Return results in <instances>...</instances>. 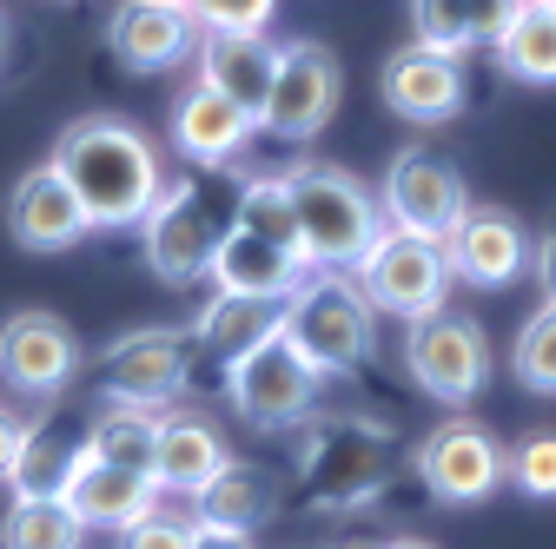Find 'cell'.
<instances>
[{
    "instance_id": "obj_1",
    "label": "cell",
    "mask_w": 556,
    "mask_h": 549,
    "mask_svg": "<svg viewBox=\"0 0 556 549\" xmlns=\"http://www.w3.org/2000/svg\"><path fill=\"white\" fill-rule=\"evenodd\" d=\"M53 166L80 192L93 226H139L153 213V199L166 192L160 146L132 119H113V113H87L66 126L53 140Z\"/></svg>"
},
{
    "instance_id": "obj_2",
    "label": "cell",
    "mask_w": 556,
    "mask_h": 549,
    "mask_svg": "<svg viewBox=\"0 0 556 549\" xmlns=\"http://www.w3.org/2000/svg\"><path fill=\"white\" fill-rule=\"evenodd\" d=\"M286 186H292V213H299L305 271H358V258L384 239V205L371 199V186L331 159H299Z\"/></svg>"
},
{
    "instance_id": "obj_3",
    "label": "cell",
    "mask_w": 556,
    "mask_h": 549,
    "mask_svg": "<svg viewBox=\"0 0 556 549\" xmlns=\"http://www.w3.org/2000/svg\"><path fill=\"white\" fill-rule=\"evenodd\" d=\"M397 470V444L384 424L352 418V410H325L318 424H305L299 444V497L312 510H358L371 503Z\"/></svg>"
},
{
    "instance_id": "obj_4",
    "label": "cell",
    "mask_w": 556,
    "mask_h": 549,
    "mask_svg": "<svg viewBox=\"0 0 556 549\" xmlns=\"http://www.w3.org/2000/svg\"><path fill=\"white\" fill-rule=\"evenodd\" d=\"M286 345L318 371H358L371 358V305L344 271H305L286 298Z\"/></svg>"
},
{
    "instance_id": "obj_5",
    "label": "cell",
    "mask_w": 556,
    "mask_h": 549,
    "mask_svg": "<svg viewBox=\"0 0 556 549\" xmlns=\"http://www.w3.org/2000/svg\"><path fill=\"white\" fill-rule=\"evenodd\" d=\"M239 205V199H232ZM232 205H219L199 179H166V192L153 199V213L139 219V239H147V265L166 285H199L213 279V252L232 232Z\"/></svg>"
},
{
    "instance_id": "obj_6",
    "label": "cell",
    "mask_w": 556,
    "mask_h": 549,
    "mask_svg": "<svg viewBox=\"0 0 556 549\" xmlns=\"http://www.w3.org/2000/svg\"><path fill=\"white\" fill-rule=\"evenodd\" d=\"M358 292H365L371 311H391L404 324L438 318L444 292H451V258H444L438 239H417V232L384 226V239L358 258Z\"/></svg>"
},
{
    "instance_id": "obj_7",
    "label": "cell",
    "mask_w": 556,
    "mask_h": 549,
    "mask_svg": "<svg viewBox=\"0 0 556 549\" xmlns=\"http://www.w3.org/2000/svg\"><path fill=\"white\" fill-rule=\"evenodd\" d=\"M192 378V331L179 324H139L100 352V404H173Z\"/></svg>"
},
{
    "instance_id": "obj_8",
    "label": "cell",
    "mask_w": 556,
    "mask_h": 549,
    "mask_svg": "<svg viewBox=\"0 0 556 549\" xmlns=\"http://www.w3.org/2000/svg\"><path fill=\"white\" fill-rule=\"evenodd\" d=\"M318 371L286 345V331L278 337H265L258 352H245L232 371H226V397L239 404V418L252 424V431H292V424H305L312 410H318Z\"/></svg>"
},
{
    "instance_id": "obj_9",
    "label": "cell",
    "mask_w": 556,
    "mask_h": 549,
    "mask_svg": "<svg viewBox=\"0 0 556 549\" xmlns=\"http://www.w3.org/2000/svg\"><path fill=\"white\" fill-rule=\"evenodd\" d=\"M378 205H384V226L444 245L451 226L470 213V192H464V173H457L438 146H404V153L384 166Z\"/></svg>"
},
{
    "instance_id": "obj_10",
    "label": "cell",
    "mask_w": 556,
    "mask_h": 549,
    "mask_svg": "<svg viewBox=\"0 0 556 549\" xmlns=\"http://www.w3.org/2000/svg\"><path fill=\"white\" fill-rule=\"evenodd\" d=\"M338 93H344V74H338V53L325 40H286L278 47V66H271V100H265V119L258 132L271 140H318L325 119L338 113Z\"/></svg>"
},
{
    "instance_id": "obj_11",
    "label": "cell",
    "mask_w": 556,
    "mask_h": 549,
    "mask_svg": "<svg viewBox=\"0 0 556 549\" xmlns=\"http://www.w3.org/2000/svg\"><path fill=\"white\" fill-rule=\"evenodd\" d=\"M404 371L438 404H470L483 384H491V337H483V324H470L457 311L417 318L404 331Z\"/></svg>"
},
{
    "instance_id": "obj_12",
    "label": "cell",
    "mask_w": 556,
    "mask_h": 549,
    "mask_svg": "<svg viewBox=\"0 0 556 549\" xmlns=\"http://www.w3.org/2000/svg\"><path fill=\"white\" fill-rule=\"evenodd\" d=\"M410 463H417V476H425V490L438 503H483L510 476V457L497 450V437L483 424H470V418L438 424L425 444L410 450Z\"/></svg>"
},
{
    "instance_id": "obj_13",
    "label": "cell",
    "mask_w": 556,
    "mask_h": 549,
    "mask_svg": "<svg viewBox=\"0 0 556 549\" xmlns=\"http://www.w3.org/2000/svg\"><path fill=\"white\" fill-rule=\"evenodd\" d=\"M444 258H451V279H464L477 292H510L530 271V232L504 205H470L444 239Z\"/></svg>"
},
{
    "instance_id": "obj_14",
    "label": "cell",
    "mask_w": 556,
    "mask_h": 549,
    "mask_svg": "<svg viewBox=\"0 0 556 549\" xmlns=\"http://www.w3.org/2000/svg\"><path fill=\"white\" fill-rule=\"evenodd\" d=\"M80 371V345L53 311H14L0 324V378L21 397H53Z\"/></svg>"
},
{
    "instance_id": "obj_15",
    "label": "cell",
    "mask_w": 556,
    "mask_h": 549,
    "mask_svg": "<svg viewBox=\"0 0 556 549\" xmlns=\"http://www.w3.org/2000/svg\"><path fill=\"white\" fill-rule=\"evenodd\" d=\"M378 87H384V106H391L397 119H410V126H444V119H457V113H464V93H470L457 53L417 47V40L384 60Z\"/></svg>"
},
{
    "instance_id": "obj_16",
    "label": "cell",
    "mask_w": 556,
    "mask_h": 549,
    "mask_svg": "<svg viewBox=\"0 0 556 549\" xmlns=\"http://www.w3.org/2000/svg\"><path fill=\"white\" fill-rule=\"evenodd\" d=\"M8 232H14L27 252H66V245H80V239L93 232V219H87L80 192L66 186L60 166L47 159V166L21 173V186L8 192Z\"/></svg>"
},
{
    "instance_id": "obj_17",
    "label": "cell",
    "mask_w": 556,
    "mask_h": 549,
    "mask_svg": "<svg viewBox=\"0 0 556 549\" xmlns=\"http://www.w3.org/2000/svg\"><path fill=\"white\" fill-rule=\"evenodd\" d=\"M106 40L132 74H166L199 47V21L186 8H166V0H119L106 21Z\"/></svg>"
},
{
    "instance_id": "obj_18",
    "label": "cell",
    "mask_w": 556,
    "mask_h": 549,
    "mask_svg": "<svg viewBox=\"0 0 556 549\" xmlns=\"http://www.w3.org/2000/svg\"><path fill=\"white\" fill-rule=\"evenodd\" d=\"M166 132H173V146H179L192 166H232V159L252 146L258 119L239 113V106H232L226 93H213V87H186V93L173 100Z\"/></svg>"
},
{
    "instance_id": "obj_19",
    "label": "cell",
    "mask_w": 556,
    "mask_h": 549,
    "mask_svg": "<svg viewBox=\"0 0 556 549\" xmlns=\"http://www.w3.org/2000/svg\"><path fill=\"white\" fill-rule=\"evenodd\" d=\"M286 331V298H239V292H219L205 298L199 318H192V358H213L219 371H232L245 352H258L265 337Z\"/></svg>"
},
{
    "instance_id": "obj_20",
    "label": "cell",
    "mask_w": 556,
    "mask_h": 549,
    "mask_svg": "<svg viewBox=\"0 0 556 549\" xmlns=\"http://www.w3.org/2000/svg\"><path fill=\"white\" fill-rule=\"evenodd\" d=\"M232 463L226 437L199 410H160V444H153V484L173 497H199L213 476Z\"/></svg>"
},
{
    "instance_id": "obj_21",
    "label": "cell",
    "mask_w": 556,
    "mask_h": 549,
    "mask_svg": "<svg viewBox=\"0 0 556 549\" xmlns=\"http://www.w3.org/2000/svg\"><path fill=\"white\" fill-rule=\"evenodd\" d=\"M271 66H278V47L265 34H205L199 40V87L226 93L239 113L265 119V100H271Z\"/></svg>"
},
{
    "instance_id": "obj_22",
    "label": "cell",
    "mask_w": 556,
    "mask_h": 549,
    "mask_svg": "<svg viewBox=\"0 0 556 549\" xmlns=\"http://www.w3.org/2000/svg\"><path fill=\"white\" fill-rule=\"evenodd\" d=\"M66 510H74L87 529H132V523H147L160 510V484L147 470H119V463H80V476L66 484Z\"/></svg>"
},
{
    "instance_id": "obj_23",
    "label": "cell",
    "mask_w": 556,
    "mask_h": 549,
    "mask_svg": "<svg viewBox=\"0 0 556 549\" xmlns=\"http://www.w3.org/2000/svg\"><path fill=\"white\" fill-rule=\"evenodd\" d=\"M87 463V431H60V424H27L21 457L8 470V490L14 503H66V484L80 476Z\"/></svg>"
},
{
    "instance_id": "obj_24",
    "label": "cell",
    "mask_w": 556,
    "mask_h": 549,
    "mask_svg": "<svg viewBox=\"0 0 556 549\" xmlns=\"http://www.w3.org/2000/svg\"><path fill=\"white\" fill-rule=\"evenodd\" d=\"M305 279V258L299 252H278L252 232H226L219 252H213V285L219 292H239V298H292V285Z\"/></svg>"
},
{
    "instance_id": "obj_25",
    "label": "cell",
    "mask_w": 556,
    "mask_h": 549,
    "mask_svg": "<svg viewBox=\"0 0 556 549\" xmlns=\"http://www.w3.org/2000/svg\"><path fill=\"white\" fill-rule=\"evenodd\" d=\"M192 503H199V523H205V529H239V536H252L258 523L278 516V484H271L258 463H239V457H232Z\"/></svg>"
},
{
    "instance_id": "obj_26",
    "label": "cell",
    "mask_w": 556,
    "mask_h": 549,
    "mask_svg": "<svg viewBox=\"0 0 556 549\" xmlns=\"http://www.w3.org/2000/svg\"><path fill=\"white\" fill-rule=\"evenodd\" d=\"M153 444H160V410H147V404H100L87 418V457L93 463H119V470L153 476Z\"/></svg>"
},
{
    "instance_id": "obj_27",
    "label": "cell",
    "mask_w": 556,
    "mask_h": 549,
    "mask_svg": "<svg viewBox=\"0 0 556 549\" xmlns=\"http://www.w3.org/2000/svg\"><path fill=\"white\" fill-rule=\"evenodd\" d=\"M232 226L278 245V252H299V213H292V186L286 173H258L239 186V205H232Z\"/></svg>"
},
{
    "instance_id": "obj_28",
    "label": "cell",
    "mask_w": 556,
    "mask_h": 549,
    "mask_svg": "<svg viewBox=\"0 0 556 549\" xmlns=\"http://www.w3.org/2000/svg\"><path fill=\"white\" fill-rule=\"evenodd\" d=\"M504 74L523 87H556V14L549 8H523L517 27L497 40Z\"/></svg>"
},
{
    "instance_id": "obj_29",
    "label": "cell",
    "mask_w": 556,
    "mask_h": 549,
    "mask_svg": "<svg viewBox=\"0 0 556 549\" xmlns=\"http://www.w3.org/2000/svg\"><path fill=\"white\" fill-rule=\"evenodd\" d=\"M87 523L66 503H14L0 523V549H80Z\"/></svg>"
},
{
    "instance_id": "obj_30",
    "label": "cell",
    "mask_w": 556,
    "mask_h": 549,
    "mask_svg": "<svg viewBox=\"0 0 556 549\" xmlns=\"http://www.w3.org/2000/svg\"><path fill=\"white\" fill-rule=\"evenodd\" d=\"M510 371L523 391H543L556 397V305H536L517 331V352H510Z\"/></svg>"
},
{
    "instance_id": "obj_31",
    "label": "cell",
    "mask_w": 556,
    "mask_h": 549,
    "mask_svg": "<svg viewBox=\"0 0 556 549\" xmlns=\"http://www.w3.org/2000/svg\"><path fill=\"white\" fill-rule=\"evenodd\" d=\"M410 27H417V47H438V53H470L464 0H410Z\"/></svg>"
},
{
    "instance_id": "obj_32",
    "label": "cell",
    "mask_w": 556,
    "mask_h": 549,
    "mask_svg": "<svg viewBox=\"0 0 556 549\" xmlns=\"http://www.w3.org/2000/svg\"><path fill=\"white\" fill-rule=\"evenodd\" d=\"M278 0H192L199 34H265Z\"/></svg>"
},
{
    "instance_id": "obj_33",
    "label": "cell",
    "mask_w": 556,
    "mask_h": 549,
    "mask_svg": "<svg viewBox=\"0 0 556 549\" xmlns=\"http://www.w3.org/2000/svg\"><path fill=\"white\" fill-rule=\"evenodd\" d=\"M510 484L523 497H556V437L549 431H536L510 450Z\"/></svg>"
},
{
    "instance_id": "obj_34",
    "label": "cell",
    "mask_w": 556,
    "mask_h": 549,
    "mask_svg": "<svg viewBox=\"0 0 556 549\" xmlns=\"http://www.w3.org/2000/svg\"><path fill=\"white\" fill-rule=\"evenodd\" d=\"M530 8V0H464V27H470V47H491L517 27V14Z\"/></svg>"
},
{
    "instance_id": "obj_35",
    "label": "cell",
    "mask_w": 556,
    "mask_h": 549,
    "mask_svg": "<svg viewBox=\"0 0 556 549\" xmlns=\"http://www.w3.org/2000/svg\"><path fill=\"white\" fill-rule=\"evenodd\" d=\"M192 536H199V523H186L173 510H153L147 523L119 529V549H192Z\"/></svg>"
},
{
    "instance_id": "obj_36",
    "label": "cell",
    "mask_w": 556,
    "mask_h": 549,
    "mask_svg": "<svg viewBox=\"0 0 556 549\" xmlns=\"http://www.w3.org/2000/svg\"><path fill=\"white\" fill-rule=\"evenodd\" d=\"M530 265H536V285H543V305H556V213H549L543 239L530 245Z\"/></svg>"
},
{
    "instance_id": "obj_37",
    "label": "cell",
    "mask_w": 556,
    "mask_h": 549,
    "mask_svg": "<svg viewBox=\"0 0 556 549\" xmlns=\"http://www.w3.org/2000/svg\"><path fill=\"white\" fill-rule=\"evenodd\" d=\"M21 437H27V424L0 410V484H8V470H14V457H21Z\"/></svg>"
},
{
    "instance_id": "obj_38",
    "label": "cell",
    "mask_w": 556,
    "mask_h": 549,
    "mask_svg": "<svg viewBox=\"0 0 556 549\" xmlns=\"http://www.w3.org/2000/svg\"><path fill=\"white\" fill-rule=\"evenodd\" d=\"M192 549H252V536H239V529H205V523H199Z\"/></svg>"
},
{
    "instance_id": "obj_39",
    "label": "cell",
    "mask_w": 556,
    "mask_h": 549,
    "mask_svg": "<svg viewBox=\"0 0 556 549\" xmlns=\"http://www.w3.org/2000/svg\"><path fill=\"white\" fill-rule=\"evenodd\" d=\"M384 549H438V542H425V536H397V542H384Z\"/></svg>"
},
{
    "instance_id": "obj_40",
    "label": "cell",
    "mask_w": 556,
    "mask_h": 549,
    "mask_svg": "<svg viewBox=\"0 0 556 549\" xmlns=\"http://www.w3.org/2000/svg\"><path fill=\"white\" fill-rule=\"evenodd\" d=\"M0 60H8V14H0Z\"/></svg>"
},
{
    "instance_id": "obj_41",
    "label": "cell",
    "mask_w": 556,
    "mask_h": 549,
    "mask_svg": "<svg viewBox=\"0 0 556 549\" xmlns=\"http://www.w3.org/2000/svg\"><path fill=\"white\" fill-rule=\"evenodd\" d=\"M344 549H384V542H344Z\"/></svg>"
},
{
    "instance_id": "obj_42",
    "label": "cell",
    "mask_w": 556,
    "mask_h": 549,
    "mask_svg": "<svg viewBox=\"0 0 556 549\" xmlns=\"http://www.w3.org/2000/svg\"><path fill=\"white\" fill-rule=\"evenodd\" d=\"M530 8H549V14H556V0H530Z\"/></svg>"
},
{
    "instance_id": "obj_43",
    "label": "cell",
    "mask_w": 556,
    "mask_h": 549,
    "mask_svg": "<svg viewBox=\"0 0 556 549\" xmlns=\"http://www.w3.org/2000/svg\"><path fill=\"white\" fill-rule=\"evenodd\" d=\"M166 8H186V14H192V0H166Z\"/></svg>"
}]
</instances>
